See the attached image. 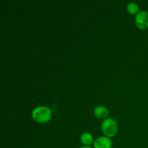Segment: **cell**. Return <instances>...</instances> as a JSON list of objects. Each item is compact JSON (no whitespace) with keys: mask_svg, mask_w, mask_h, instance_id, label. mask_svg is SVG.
Masks as SVG:
<instances>
[{"mask_svg":"<svg viewBox=\"0 0 148 148\" xmlns=\"http://www.w3.org/2000/svg\"><path fill=\"white\" fill-rule=\"evenodd\" d=\"M32 116L33 118L38 122L45 123L49 121L51 119V111L48 107L38 106L33 110Z\"/></svg>","mask_w":148,"mask_h":148,"instance_id":"6da1fadb","label":"cell"},{"mask_svg":"<svg viewBox=\"0 0 148 148\" xmlns=\"http://www.w3.org/2000/svg\"><path fill=\"white\" fill-rule=\"evenodd\" d=\"M102 130L106 135L113 137L116 134L118 130L116 121L114 119H107L102 123Z\"/></svg>","mask_w":148,"mask_h":148,"instance_id":"7a4b0ae2","label":"cell"},{"mask_svg":"<svg viewBox=\"0 0 148 148\" xmlns=\"http://www.w3.org/2000/svg\"><path fill=\"white\" fill-rule=\"evenodd\" d=\"M136 25L140 29H145L148 27V13L141 11L137 14L135 19Z\"/></svg>","mask_w":148,"mask_h":148,"instance_id":"3957f363","label":"cell"},{"mask_svg":"<svg viewBox=\"0 0 148 148\" xmlns=\"http://www.w3.org/2000/svg\"><path fill=\"white\" fill-rule=\"evenodd\" d=\"M111 145H112L111 140L106 137H98L94 142L95 148H111Z\"/></svg>","mask_w":148,"mask_h":148,"instance_id":"277c9868","label":"cell"},{"mask_svg":"<svg viewBox=\"0 0 148 148\" xmlns=\"http://www.w3.org/2000/svg\"><path fill=\"white\" fill-rule=\"evenodd\" d=\"M94 113H95V115L99 119H105L108 115V109L102 106L96 107L94 110Z\"/></svg>","mask_w":148,"mask_h":148,"instance_id":"5b68a950","label":"cell"},{"mask_svg":"<svg viewBox=\"0 0 148 148\" xmlns=\"http://www.w3.org/2000/svg\"><path fill=\"white\" fill-rule=\"evenodd\" d=\"M81 141L85 145H90L92 142V136L88 132L83 133L81 135Z\"/></svg>","mask_w":148,"mask_h":148,"instance_id":"8992f818","label":"cell"},{"mask_svg":"<svg viewBox=\"0 0 148 148\" xmlns=\"http://www.w3.org/2000/svg\"><path fill=\"white\" fill-rule=\"evenodd\" d=\"M138 5L134 2H130V4L127 5V10H128L131 14H134V13H136L138 11Z\"/></svg>","mask_w":148,"mask_h":148,"instance_id":"52a82bcc","label":"cell"},{"mask_svg":"<svg viewBox=\"0 0 148 148\" xmlns=\"http://www.w3.org/2000/svg\"><path fill=\"white\" fill-rule=\"evenodd\" d=\"M79 148H91V147H89V146H83V147H81Z\"/></svg>","mask_w":148,"mask_h":148,"instance_id":"ba28073f","label":"cell"}]
</instances>
